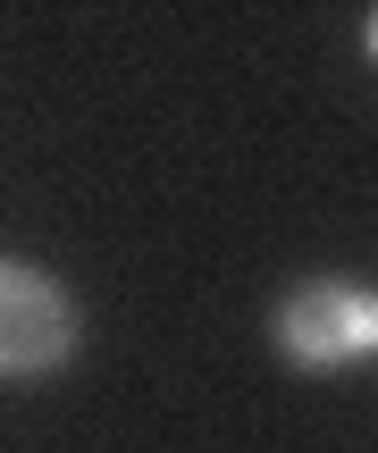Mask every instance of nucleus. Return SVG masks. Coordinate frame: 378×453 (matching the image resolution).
<instances>
[{"instance_id": "1", "label": "nucleus", "mask_w": 378, "mask_h": 453, "mask_svg": "<svg viewBox=\"0 0 378 453\" xmlns=\"http://www.w3.org/2000/svg\"><path fill=\"white\" fill-rule=\"evenodd\" d=\"M76 344V311L26 260H0V378H42Z\"/></svg>"}, {"instance_id": "2", "label": "nucleus", "mask_w": 378, "mask_h": 453, "mask_svg": "<svg viewBox=\"0 0 378 453\" xmlns=\"http://www.w3.org/2000/svg\"><path fill=\"white\" fill-rule=\"evenodd\" d=\"M278 344L303 361V370H336V361L370 353V344H378V294L336 286V277H320V286L286 294V311H278Z\"/></svg>"}, {"instance_id": "3", "label": "nucleus", "mask_w": 378, "mask_h": 453, "mask_svg": "<svg viewBox=\"0 0 378 453\" xmlns=\"http://www.w3.org/2000/svg\"><path fill=\"white\" fill-rule=\"evenodd\" d=\"M370 59H378V17H370Z\"/></svg>"}]
</instances>
